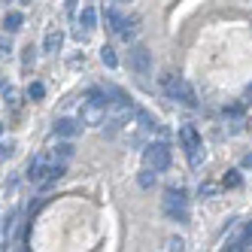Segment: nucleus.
I'll return each instance as SVG.
<instances>
[{"mask_svg": "<svg viewBox=\"0 0 252 252\" xmlns=\"http://www.w3.org/2000/svg\"><path fill=\"white\" fill-rule=\"evenodd\" d=\"M61 43H64V33L61 31H49L46 40H43V49L49 52V55H55V52H61Z\"/></svg>", "mask_w": 252, "mask_h": 252, "instance_id": "nucleus-9", "label": "nucleus"}, {"mask_svg": "<svg viewBox=\"0 0 252 252\" xmlns=\"http://www.w3.org/2000/svg\"><path fill=\"white\" fill-rule=\"evenodd\" d=\"M161 88H164V94L170 97V100H176V103H186V106H194L197 100H194V88L183 79V76H161Z\"/></svg>", "mask_w": 252, "mask_h": 252, "instance_id": "nucleus-2", "label": "nucleus"}, {"mask_svg": "<svg viewBox=\"0 0 252 252\" xmlns=\"http://www.w3.org/2000/svg\"><path fill=\"white\" fill-rule=\"evenodd\" d=\"M179 143H183L189 152H194V149H201V134H197L191 125H183V128H179Z\"/></svg>", "mask_w": 252, "mask_h": 252, "instance_id": "nucleus-8", "label": "nucleus"}, {"mask_svg": "<svg viewBox=\"0 0 252 252\" xmlns=\"http://www.w3.org/2000/svg\"><path fill=\"white\" fill-rule=\"evenodd\" d=\"M119 3H122V0H119Z\"/></svg>", "mask_w": 252, "mask_h": 252, "instance_id": "nucleus-27", "label": "nucleus"}, {"mask_svg": "<svg viewBox=\"0 0 252 252\" xmlns=\"http://www.w3.org/2000/svg\"><path fill=\"white\" fill-rule=\"evenodd\" d=\"M28 179L33 186H46V179H49V158L46 155H37L28 164Z\"/></svg>", "mask_w": 252, "mask_h": 252, "instance_id": "nucleus-6", "label": "nucleus"}, {"mask_svg": "<svg viewBox=\"0 0 252 252\" xmlns=\"http://www.w3.org/2000/svg\"><path fill=\"white\" fill-rule=\"evenodd\" d=\"M131 70L137 76H149L152 73V55L146 46H134L131 49Z\"/></svg>", "mask_w": 252, "mask_h": 252, "instance_id": "nucleus-5", "label": "nucleus"}, {"mask_svg": "<svg viewBox=\"0 0 252 252\" xmlns=\"http://www.w3.org/2000/svg\"><path fill=\"white\" fill-rule=\"evenodd\" d=\"M73 155H76V146H73L70 140H67V143H58V146H55V158H58V161H70Z\"/></svg>", "mask_w": 252, "mask_h": 252, "instance_id": "nucleus-12", "label": "nucleus"}, {"mask_svg": "<svg viewBox=\"0 0 252 252\" xmlns=\"http://www.w3.org/2000/svg\"><path fill=\"white\" fill-rule=\"evenodd\" d=\"M6 52H9V40L0 37V55H6Z\"/></svg>", "mask_w": 252, "mask_h": 252, "instance_id": "nucleus-21", "label": "nucleus"}, {"mask_svg": "<svg viewBox=\"0 0 252 252\" xmlns=\"http://www.w3.org/2000/svg\"><path fill=\"white\" fill-rule=\"evenodd\" d=\"M222 183H225V189H240V183H243V179H240V173H237V170H228Z\"/></svg>", "mask_w": 252, "mask_h": 252, "instance_id": "nucleus-17", "label": "nucleus"}, {"mask_svg": "<svg viewBox=\"0 0 252 252\" xmlns=\"http://www.w3.org/2000/svg\"><path fill=\"white\" fill-rule=\"evenodd\" d=\"M164 249H167V252H183V249H186V240H183V237H170Z\"/></svg>", "mask_w": 252, "mask_h": 252, "instance_id": "nucleus-19", "label": "nucleus"}, {"mask_svg": "<svg viewBox=\"0 0 252 252\" xmlns=\"http://www.w3.org/2000/svg\"><path fill=\"white\" fill-rule=\"evenodd\" d=\"M28 97H31V100H43V97H46L43 82H31V85H28Z\"/></svg>", "mask_w": 252, "mask_h": 252, "instance_id": "nucleus-15", "label": "nucleus"}, {"mask_svg": "<svg viewBox=\"0 0 252 252\" xmlns=\"http://www.w3.org/2000/svg\"><path fill=\"white\" fill-rule=\"evenodd\" d=\"M137 183H140L143 189H152V186H155V170H152V167H146V170L137 176Z\"/></svg>", "mask_w": 252, "mask_h": 252, "instance_id": "nucleus-16", "label": "nucleus"}, {"mask_svg": "<svg viewBox=\"0 0 252 252\" xmlns=\"http://www.w3.org/2000/svg\"><path fill=\"white\" fill-rule=\"evenodd\" d=\"M134 116H137V122H140V128H143V131H155V125H158V122H155L146 110H134Z\"/></svg>", "mask_w": 252, "mask_h": 252, "instance_id": "nucleus-14", "label": "nucleus"}, {"mask_svg": "<svg viewBox=\"0 0 252 252\" xmlns=\"http://www.w3.org/2000/svg\"><path fill=\"white\" fill-rule=\"evenodd\" d=\"M3 100H6V106H15V103H19V92H15V88H6Z\"/></svg>", "mask_w": 252, "mask_h": 252, "instance_id": "nucleus-20", "label": "nucleus"}, {"mask_svg": "<svg viewBox=\"0 0 252 252\" xmlns=\"http://www.w3.org/2000/svg\"><path fill=\"white\" fill-rule=\"evenodd\" d=\"M22 25H25V15H22V12H6V19H3V28H6L9 33L22 31Z\"/></svg>", "mask_w": 252, "mask_h": 252, "instance_id": "nucleus-11", "label": "nucleus"}, {"mask_svg": "<svg viewBox=\"0 0 252 252\" xmlns=\"http://www.w3.org/2000/svg\"><path fill=\"white\" fill-rule=\"evenodd\" d=\"M22 3H31V0H22Z\"/></svg>", "mask_w": 252, "mask_h": 252, "instance_id": "nucleus-25", "label": "nucleus"}, {"mask_svg": "<svg viewBox=\"0 0 252 252\" xmlns=\"http://www.w3.org/2000/svg\"><path fill=\"white\" fill-rule=\"evenodd\" d=\"M12 152H15V143L9 140V143H0V164H3L6 158H12Z\"/></svg>", "mask_w": 252, "mask_h": 252, "instance_id": "nucleus-18", "label": "nucleus"}, {"mask_svg": "<svg viewBox=\"0 0 252 252\" xmlns=\"http://www.w3.org/2000/svg\"><path fill=\"white\" fill-rule=\"evenodd\" d=\"M0 134H3V125H0Z\"/></svg>", "mask_w": 252, "mask_h": 252, "instance_id": "nucleus-24", "label": "nucleus"}, {"mask_svg": "<svg viewBox=\"0 0 252 252\" xmlns=\"http://www.w3.org/2000/svg\"><path fill=\"white\" fill-rule=\"evenodd\" d=\"M3 3H9V0H3Z\"/></svg>", "mask_w": 252, "mask_h": 252, "instance_id": "nucleus-26", "label": "nucleus"}, {"mask_svg": "<svg viewBox=\"0 0 252 252\" xmlns=\"http://www.w3.org/2000/svg\"><path fill=\"white\" fill-rule=\"evenodd\" d=\"M243 167H249V170H252V152H249V155L243 158Z\"/></svg>", "mask_w": 252, "mask_h": 252, "instance_id": "nucleus-23", "label": "nucleus"}, {"mask_svg": "<svg viewBox=\"0 0 252 252\" xmlns=\"http://www.w3.org/2000/svg\"><path fill=\"white\" fill-rule=\"evenodd\" d=\"M94 22H97V12H94L92 6H85V9L79 12V28L92 33V31H94Z\"/></svg>", "mask_w": 252, "mask_h": 252, "instance_id": "nucleus-10", "label": "nucleus"}, {"mask_svg": "<svg viewBox=\"0 0 252 252\" xmlns=\"http://www.w3.org/2000/svg\"><path fill=\"white\" fill-rule=\"evenodd\" d=\"M76 12V0H67V15H73Z\"/></svg>", "mask_w": 252, "mask_h": 252, "instance_id": "nucleus-22", "label": "nucleus"}, {"mask_svg": "<svg viewBox=\"0 0 252 252\" xmlns=\"http://www.w3.org/2000/svg\"><path fill=\"white\" fill-rule=\"evenodd\" d=\"M164 216L173 219V222H189V197H186L183 189H179V191L170 189L164 194Z\"/></svg>", "mask_w": 252, "mask_h": 252, "instance_id": "nucleus-3", "label": "nucleus"}, {"mask_svg": "<svg viewBox=\"0 0 252 252\" xmlns=\"http://www.w3.org/2000/svg\"><path fill=\"white\" fill-rule=\"evenodd\" d=\"M106 106H110L106 94L100 88H92V92L85 94V100H82V110H79L82 125H103L106 122Z\"/></svg>", "mask_w": 252, "mask_h": 252, "instance_id": "nucleus-1", "label": "nucleus"}, {"mask_svg": "<svg viewBox=\"0 0 252 252\" xmlns=\"http://www.w3.org/2000/svg\"><path fill=\"white\" fill-rule=\"evenodd\" d=\"M79 131H82V119H79V122H76V119H58V122H55V134L64 137V140H73Z\"/></svg>", "mask_w": 252, "mask_h": 252, "instance_id": "nucleus-7", "label": "nucleus"}, {"mask_svg": "<svg viewBox=\"0 0 252 252\" xmlns=\"http://www.w3.org/2000/svg\"><path fill=\"white\" fill-rule=\"evenodd\" d=\"M143 164L152 167L155 173L167 170L170 167V149L164 146V143H149V146L143 149Z\"/></svg>", "mask_w": 252, "mask_h": 252, "instance_id": "nucleus-4", "label": "nucleus"}, {"mask_svg": "<svg viewBox=\"0 0 252 252\" xmlns=\"http://www.w3.org/2000/svg\"><path fill=\"white\" fill-rule=\"evenodd\" d=\"M100 61L110 67V70H116V67H119V55H116V49H113V46H103V49H100Z\"/></svg>", "mask_w": 252, "mask_h": 252, "instance_id": "nucleus-13", "label": "nucleus"}]
</instances>
